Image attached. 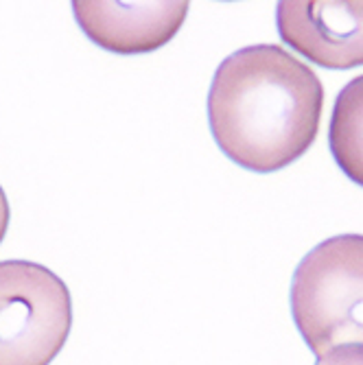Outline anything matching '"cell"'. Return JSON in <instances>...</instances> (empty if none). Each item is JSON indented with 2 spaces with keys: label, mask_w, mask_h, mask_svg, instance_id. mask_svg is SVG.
Masks as SVG:
<instances>
[{
  "label": "cell",
  "mask_w": 363,
  "mask_h": 365,
  "mask_svg": "<svg viewBox=\"0 0 363 365\" xmlns=\"http://www.w3.org/2000/svg\"><path fill=\"white\" fill-rule=\"evenodd\" d=\"M315 365H363V346H342L317 359Z\"/></svg>",
  "instance_id": "cell-7"
},
{
  "label": "cell",
  "mask_w": 363,
  "mask_h": 365,
  "mask_svg": "<svg viewBox=\"0 0 363 365\" xmlns=\"http://www.w3.org/2000/svg\"><path fill=\"white\" fill-rule=\"evenodd\" d=\"M291 313L317 359L363 346V237L342 235L313 247L291 282Z\"/></svg>",
  "instance_id": "cell-2"
},
{
  "label": "cell",
  "mask_w": 363,
  "mask_h": 365,
  "mask_svg": "<svg viewBox=\"0 0 363 365\" xmlns=\"http://www.w3.org/2000/svg\"><path fill=\"white\" fill-rule=\"evenodd\" d=\"M73 324L71 291L48 267L0 262V365H48Z\"/></svg>",
  "instance_id": "cell-3"
},
{
  "label": "cell",
  "mask_w": 363,
  "mask_h": 365,
  "mask_svg": "<svg viewBox=\"0 0 363 365\" xmlns=\"http://www.w3.org/2000/svg\"><path fill=\"white\" fill-rule=\"evenodd\" d=\"M7 227H9V202L3 186H0V243H3L7 235Z\"/></svg>",
  "instance_id": "cell-8"
},
{
  "label": "cell",
  "mask_w": 363,
  "mask_h": 365,
  "mask_svg": "<svg viewBox=\"0 0 363 365\" xmlns=\"http://www.w3.org/2000/svg\"><path fill=\"white\" fill-rule=\"evenodd\" d=\"M324 86L302 59L278 44H256L225 57L208 94L219 149L239 167L272 173L313 145Z\"/></svg>",
  "instance_id": "cell-1"
},
{
  "label": "cell",
  "mask_w": 363,
  "mask_h": 365,
  "mask_svg": "<svg viewBox=\"0 0 363 365\" xmlns=\"http://www.w3.org/2000/svg\"><path fill=\"white\" fill-rule=\"evenodd\" d=\"M328 145L346 178L363 186V75L339 92L328 127Z\"/></svg>",
  "instance_id": "cell-6"
},
{
  "label": "cell",
  "mask_w": 363,
  "mask_h": 365,
  "mask_svg": "<svg viewBox=\"0 0 363 365\" xmlns=\"http://www.w3.org/2000/svg\"><path fill=\"white\" fill-rule=\"evenodd\" d=\"M280 38L322 68L363 66V0L278 3Z\"/></svg>",
  "instance_id": "cell-4"
},
{
  "label": "cell",
  "mask_w": 363,
  "mask_h": 365,
  "mask_svg": "<svg viewBox=\"0 0 363 365\" xmlns=\"http://www.w3.org/2000/svg\"><path fill=\"white\" fill-rule=\"evenodd\" d=\"M73 11L94 44L118 55H143L175 38L188 14V3L75 0Z\"/></svg>",
  "instance_id": "cell-5"
}]
</instances>
